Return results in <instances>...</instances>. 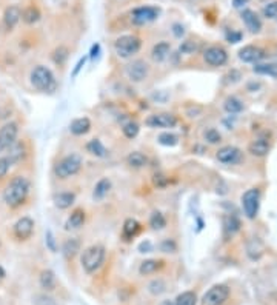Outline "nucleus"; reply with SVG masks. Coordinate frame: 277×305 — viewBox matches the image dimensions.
Instances as JSON below:
<instances>
[{
	"instance_id": "44",
	"label": "nucleus",
	"mask_w": 277,
	"mask_h": 305,
	"mask_svg": "<svg viewBox=\"0 0 277 305\" xmlns=\"http://www.w3.org/2000/svg\"><path fill=\"white\" fill-rule=\"evenodd\" d=\"M11 165H14V163H13L11 159H9V156L0 157V179H3L5 176L8 174L9 168H11Z\"/></svg>"
},
{
	"instance_id": "38",
	"label": "nucleus",
	"mask_w": 277,
	"mask_h": 305,
	"mask_svg": "<svg viewBox=\"0 0 277 305\" xmlns=\"http://www.w3.org/2000/svg\"><path fill=\"white\" fill-rule=\"evenodd\" d=\"M138 131H140V126H138L137 122H128L122 128V133L126 139H134L138 134Z\"/></svg>"
},
{
	"instance_id": "37",
	"label": "nucleus",
	"mask_w": 277,
	"mask_h": 305,
	"mask_svg": "<svg viewBox=\"0 0 277 305\" xmlns=\"http://www.w3.org/2000/svg\"><path fill=\"white\" fill-rule=\"evenodd\" d=\"M224 222H225V231L231 236H233L236 231L240 228V222L236 216H226Z\"/></svg>"
},
{
	"instance_id": "31",
	"label": "nucleus",
	"mask_w": 277,
	"mask_h": 305,
	"mask_svg": "<svg viewBox=\"0 0 277 305\" xmlns=\"http://www.w3.org/2000/svg\"><path fill=\"white\" fill-rule=\"evenodd\" d=\"M39 282L43 290H54L55 288V276L51 270H43L39 276Z\"/></svg>"
},
{
	"instance_id": "27",
	"label": "nucleus",
	"mask_w": 277,
	"mask_h": 305,
	"mask_svg": "<svg viewBox=\"0 0 277 305\" xmlns=\"http://www.w3.org/2000/svg\"><path fill=\"white\" fill-rule=\"evenodd\" d=\"M26 146L23 142H14V145L9 148V159L13 161V163H18V162H22L25 157H26Z\"/></svg>"
},
{
	"instance_id": "4",
	"label": "nucleus",
	"mask_w": 277,
	"mask_h": 305,
	"mask_svg": "<svg viewBox=\"0 0 277 305\" xmlns=\"http://www.w3.org/2000/svg\"><path fill=\"white\" fill-rule=\"evenodd\" d=\"M31 83L35 90L43 91V92H52L57 87V82L52 71L48 67H43V65H37V67L31 71Z\"/></svg>"
},
{
	"instance_id": "42",
	"label": "nucleus",
	"mask_w": 277,
	"mask_h": 305,
	"mask_svg": "<svg viewBox=\"0 0 277 305\" xmlns=\"http://www.w3.org/2000/svg\"><path fill=\"white\" fill-rule=\"evenodd\" d=\"M262 14L266 18H276L277 17V0L276 2H270L266 3L262 9Z\"/></svg>"
},
{
	"instance_id": "32",
	"label": "nucleus",
	"mask_w": 277,
	"mask_h": 305,
	"mask_svg": "<svg viewBox=\"0 0 277 305\" xmlns=\"http://www.w3.org/2000/svg\"><path fill=\"white\" fill-rule=\"evenodd\" d=\"M253 71L256 74H263V76L277 77V63H256Z\"/></svg>"
},
{
	"instance_id": "29",
	"label": "nucleus",
	"mask_w": 277,
	"mask_h": 305,
	"mask_svg": "<svg viewBox=\"0 0 277 305\" xmlns=\"http://www.w3.org/2000/svg\"><path fill=\"white\" fill-rule=\"evenodd\" d=\"M85 148H87V151L94 157H105L108 153L105 145L102 144V141H99V139H91Z\"/></svg>"
},
{
	"instance_id": "40",
	"label": "nucleus",
	"mask_w": 277,
	"mask_h": 305,
	"mask_svg": "<svg viewBox=\"0 0 277 305\" xmlns=\"http://www.w3.org/2000/svg\"><path fill=\"white\" fill-rule=\"evenodd\" d=\"M197 50H199V43L191 40V39L182 42V45H180V53L182 54H194Z\"/></svg>"
},
{
	"instance_id": "25",
	"label": "nucleus",
	"mask_w": 277,
	"mask_h": 305,
	"mask_svg": "<svg viewBox=\"0 0 277 305\" xmlns=\"http://www.w3.org/2000/svg\"><path fill=\"white\" fill-rule=\"evenodd\" d=\"M111 190V180L108 178H102L94 187V191H92V197L94 200H102L108 196V193Z\"/></svg>"
},
{
	"instance_id": "1",
	"label": "nucleus",
	"mask_w": 277,
	"mask_h": 305,
	"mask_svg": "<svg viewBox=\"0 0 277 305\" xmlns=\"http://www.w3.org/2000/svg\"><path fill=\"white\" fill-rule=\"evenodd\" d=\"M31 190V182L25 176H14V178L6 183V187L2 193L3 202L9 208H18L23 205L28 194Z\"/></svg>"
},
{
	"instance_id": "39",
	"label": "nucleus",
	"mask_w": 277,
	"mask_h": 305,
	"mask_svg": "<svg viewBox=\"0 0 277 305\" xmlns=\"http://www.w3.org/2000/svg\"><path fill=\"white\" fill-rule=\"evenodd\" d=\"M153 183L156 185L157 188H166L171 183V180H170V178L166 174H163V173H156L153 176Z\"/></svg>"
},
{
	"instance_id": "3",
	"label": "nucleus",
	"mask_w": 277,
	"mask_h": 305,
	"mask_svg": "<svg viewBox=\"0 0 277 305\" xmlns=\"http://www.w3.org/2000/svg\"><path fill=\"white\" fill-rule=\"evenodd\" d=\"M83 161L82 157L76 153H71L68 156L62 157V159L54 165V174L59 179H69L76 176L82 170Z\"/></svg>"
},
{
	"instance_id": "9",
	"label": "nucleus",
	"mask_w": 277,
	"mask_h": 305,
	"mask_svg": "<svg viewBox=\"0 0 277 305\" xmlns=\"http://www.w3.org/2000/svg\"><path fill=\"white\" fill-rule=\"evenodd\" d=\"M203 60L211 67H224L228 62V53L219 45H211L203 51Z\"/></svg>"
},
{
	"instance_id": "19",
	"label": "nucleus",
	"mask_w": 277,
	"mask_h": 305,
	"mask_svg": "<svg viewBox=\"0 0 277 305\" xmlns=\"http://www.w3.org/2000/svg\"><path fill=\"white\" fill-rule=\"evenodd\" d=\"M22 18V9L17 5H11L5 9L3 14V23L8 30H13V28L18 23V20Z\"/></svg>"
},
{
	"instance_id": "22",
	"label": "nucleus",
	"mask_w": 277,
	"mask_h": 305,
	"mask_svg": "<svg viewBox=\"0 0 277 305\" xmlns=\"http://www.w3.org/2000/svg\"><path fill=\"white\" fill-rule=\"evenodd\" d=\"M165 262L160 261V259H146V261H143L140 267H138V273H140V276H150L159 271Z\"/></svg>"
},
{
	"instance_id": "45",
	"label": "nucleus",
	"mask_w": 277,
	"mask_h": 305,
	"mask_svg": "<svg viewBox=\"0 0 277 305\" xmlns=\"http://www.w3.org/2000/svg\"><path fill=\"white\" fill-rule=\"evenodd\" d=\"M59 57H62V63L67 60V57H68V50L65 48V46H60V48H57L54 51V55H52V59H54V62L57 63V60H59Z\"/></svg>"
},
{
	"instance_id": "21",
	"label": "nucleus",
	"mask_w": 277,
	"mask_h": 305,
	"mask_svg": "<svg viewBox=\"0 0 277 305\" xmlns=\"http://www.w3.org/2000/svg\"><path fill=\"white\" fill-rule=\"evenodd\" d=\"M54 205L57 207L59 210H68L71 208V205L76 202V194L71 191H62L54 194Z\"/></svg>"
},
{
	"instance_id": "6",
	"label": "nucleus",
	"mask_w": 277,
	"mask_h": 305,
	"mask_svg": "<svg viewBox=\"0 0 277 305\" xmlns=\"http://www.w3.org/2000/svg\"><path fill=\"white\" fill-rule=\"evenodd\" d=\"M229 288L224 284H217L203 294L200 305H224L229 298Z\"/></svg>"
},
{
	"instance_id": "51",
	"label": "nucleus",
	"mask_w": 277,
	"mask_h": 305,
	"mask_svg": "<svg viewBox=\"0 0 277 305\" xmlns=\"http://www.w3.org/2000/svg\"><path fill=\"white\" fill-rule=\"evenodd\" d=\"M173 33H174V36L175 37H182L183 36V26L182 25H179V23H175L174 26H173Z\"/></svg>"
},
{
	"instance_id": "48",
	"label": "nucleus",
	"mask_w": 277,
	"mask_h": 305,
	"mask_svg": "<svg viewBox=\"0 0 277 305\" xmlns=\"http://www.w3.org/2000/svg\"><path fill=\"white\" fill-rule=\"evenodd\" d=\"M150 291L153 294H160L163 291V282L162 281H154L151 285H150Z\"/></svg>"
},
{
	"instance_id": "18",
	"label": "nucleus",
	"mask_w": 277,
	"mask_h": 305,
	"mask_svg": "<svg viewBox=\"0 0 277 305\" xmlns=\"http://www.w3.org/2000/svg\"><path fill=\"white\" fill-rule=\"evenodd\" d=\"M87 220V213L83 208H74L71 215L68 216L67 222H65V230H79L83 227Z\"/></svg>"
},
{
	"instance_id": "20",
	"label": "nucleus",
	"mask_w": 277,
	"mask_h": 305,
	"mask_svg": "<svg viewBox=\"0 0 277 305\" xmlns=\"http://www.w3.org/2000/svg\"><path fill=\"white\" fill-rule=\"evenodd\" d=\"M170 53H171V45L170 42H159L153 46V51H151V59L157 63H162L165 62L166 59L170 57Z\"/></svg>"
},
{
	"instance_id": "15",
	"label": "nucleus",
	"mask_w": 277,
	"mask_h": 305,
	"mask_svg": "<svg viewBox=\"0 0 277 305\" xmlns=\"http://www.w3.org/2000/svg\"><path fill=\"white\" fill-rule=\"evenodd\" d=\"M217 161L222 162V163H237L242 159V151L239 150V148L233 146V145H226V146H222L220 150L217 151L216 154Z\"/></svg>"
},
{
	"instance_id": "28",
	"label": "nucleus",
	"mask_w": 277,
	"mask_h": 305,
	"mask_svg": "<svg viewBox=\"0 0 277 305\" xmlns=\"http://www.w3.org/2000/svg\"><path fill=\"white\" fill-rule=\"evenodd\" d=\"M63 254L65 257H68V259H72L74 256H76L79 251H80V240L76 239V237H71V239H67L63 242Z\"/></svg>"
},
{
	"instance_id": "7",
	"label": "nucleus",
	"mask_w": 277,
	"mask_h": 305,
	"mask_svg": "<svg viewBox=\"0 0 277 305\" xmlns=\"http://www.w3.org/2000/svg\"><path fill=\"white\" fill-rule=\"evenodd\" d=\"M260 205V191L257 188H249L242 196V208L248 219H256Z\"/></svg>"
},
{
	"instance_id": "30",
	"label": "nucleus",
	"mask_w": 277,
	"mask_h": 305,
	"mask_svg": "<svg viewBox=\"0 0 277 305\" xmlns=\"http://www.w3.org/2000/svg\"><path fill=\"white\" fill-rule=\"evenodd\" d=\"M39 18H40V11H39V8L34 6V5L26 6L22 11V20L28 25H33L35 22H39Z\"/></svg>"
},
{
	"instance_id": "41",
	"label": "nucleus",
	"mask_w": 277,
	"mask_h": 305,
	"mask_svg": "<svg viewBox=\"0 0 277 305\" xmlns=\"http://www.w3.org/2000/svg\"><path fill=\"white\" fill-rule=\"evenodd\" d=\"M159 248L163 253H175L177 251V244H175V240H173V239H163Z\"/></svg>"
},
{
	"instance_id": "54",
	"label": "nucleus",
	"mask_w": 277,
	"mask_h": 305,
	"mask_svg": "<svg viewBox=\"0 0 277 305\" xmlns=\"http://www.w3.org/2000/svg\"><path fill=\"white\" fill-rule=\"evenodd\" d=\"M246 2V0H234V6H240V3H245Z\"/></svg>"
},
{
	"instance_id": "8",
	"label": "nucleus",
	"mask_w": 277,
	"mask_h": 305,
	"mask_svg": "<svg viewBox=\"0 0 277 305\" xmlns=\"http://www.w3.org/2000/svg\"><path fill=\"white\" fill-rule=\"evenodd\" d=\"M160 14V9L156 6H138L131 11V22L136 25H146L154 22Z\"/></svg>"
},
{
	"instance_id": "26",
	"label": "nucleus",
	"mask_w": 277,
	"mask_h": 305,
	"mask_svg": "<svg viewBox=\"0 0 277 305\" xmlns=\"http://www.w3.org/2000/svg\"><path fill=\"white\" fill-rule=\"evenodd\" d=\"M126 163L131 166V168L138 170V168H143V166L148 165V157L140 151H133L126 156Z\"/></svg>"
},
{
	"instance_id": "47",
	"label": "nucleus",
	"mask_w": 277,
	"mask_h": 305,
	"mask_svg": "<svg viewBox=\"0 0 277 305\" xmlns=\"http://www.w3.org/2000/svg\"><path fill=\"white\" fill-rule=\"evenodd\" d=\"M225 79H228L226 83H236V82H239L240 79H242V74H240L237 70H231V71L226 74V77H225Z\"/></svg>"
},
{
	"instance_id": "11",
	"label": "nucleus",
	"mask_w": 277,
	"mask_h": 305,
	"mask_svg": "<svg viewBox=\"0 0 277 305\" xmlns=\"http://www.w3.org/2000/svg\"><path fill=\"white\" fill-rule=\"evenodd\" d=\"M145 125L150 128H174L177 125V117L173 113H156L146 117Z\"/></svg>"
},
{
	"instance_id": "43",
	"label": "nucleus",
	"mask_w": 277,
	"mask_h": 305,
	"mask_svg": "<svg viewBox=\"0 0 277 305\" xmlns=\"http://www.w3.org/2000/svg\"><path fill=\"white\" fill-rule=\"evenodd\" d=\"M205 141L211 145H214V144H219L222 141V136H220V133L217 131V129L209 128L205 131Z\"/></svg>"
},
{
	"instance_id": "12",
	"label": "nucleus",
	"mask_w": 277,
	"mask_h": 305,
	"mask_svg": "<svg viewBox=\"0 0 277 305\" xmlns=\"http://www.w3.org/2000/svg\"><path fill=\"white\" fill-rule=\"evenodd\" d=\"M34 233V220L30 216L18 219L13 227V234L17 240H28Z\"/></svg>"
},
{
	"instance_id": "56",
	"label": "nucleus",
	"mask_w": 277,
	"mask_h": 305,
	"mask_svg": "<svg viewBox=\"0 0 277 305\" xmlns=\"http://www.w3.org/2000/svg\"><path fill=\"white\" fill-rule=\"evenodd\" d=\"M0 247H2V242H0Z\"/></svg>"
},
{
	"instance_id": "49",
	"label": "nucleus",
	"mask_w": 277,
	"mask_h": 305,
	"mask_svg": "<svg viewBox=\"0 0 277 305\" xmlns=\"http://www.w3.org/2000/svg\"><path fill=\"white\" fill-rule=\"evenodd\" d=\"M151 248H153V245H151L150 240H145V242H142L140 245H138V250H140V253H150Z\"/></svg>"
},
{
	"instance_id": "52",
	"label": "nucleus",
	"mask_w": 277,
	"mask_h": 305,
	"mask_svg": "<svg viewBox=\"0 0 277 305\" xmlns=\"http://www.w3.org/2000/svg\"><path fill=\"white\" fill-rule=\"evenodd\" d=\"M99 51H100V45H99V43H96V45H92V48H91V55H89V57H91V59H94V57H97V54H99Z\"/></svg>"
},
{
	"instance_id": "55",
	"label": "nucleus",
	"mask_w": 277,
	"mask_h": 305,
	"mask_svg": "<svg viewBox=\"0 0 277 305\" xmlns=\"http://www.w3.org/2000/svg\"><path fill=\"white\" fill-rule=\"evenodd\" d=\"M160 305H174V302L173 301H163Z\"/></svg>"
},
{
	"instance_id": "10",
	"label": "nucleus",
	"mask_w": 277,
	"mask_h": 305,
	"mask_svg": "<svg viewBox=\"0 0 277 305\" xmlns=\"http://www.w3.org/2000/svg\"><path fill=\"white\" fill-rule=\"evenodd\" d=\"M18 134V125L16 122H9L0 128V154L8 151L14 145Z\"/></svg>"
},
{
	"instance_id": "5",
	"label": "nucleus",
	"mask_w": 277,
	"mask_h": 305,
	"mask_svg": "<svg viewBox=\"0 0 277 305\" xmlns=\"http://www.w3.org/2000/svg\"><path fill=\"white\" fill-rule=\"evenodd\" d=\"M140 48H142V40L134 34L120 36L114 42V51L119 57H122V59L133 57L134 54L140 51Z\"/></svg>"
},
{
	"instance_id": "35",
	"label": "nucleus",
	"mask_w": 277,
	"mask_h": 305,
	"mask_svg": "<svg viewBox=\"0 0 277 305\" xmlns=\"http://www.w3.org/2000/svg\"><path fill=\"white\" fill-rule=\"evenodd\" d=\"M150 227L153 230H163L166 227V217L160 211H153L150 216Z\"/></svg>"
},
{
	"instance_id": "33",
	"label": "nucleus",
	"mask_w": 277,
	"mask_h": 305,
	"mask_svg": "<svg viewBox=\"0 0 277 305\" xmlns=\"http://www.w3.org/2000/svg\"><path fill=\"white\" fill-rule=\"evenodd\" d=\"M224 108H225V111H228L229 114H236V113H240V111L243 109V104L237 97L231 96V97H226L225 99Z\"/></svg>"
},
{
	"instance_id": "23",
	"label": "nucleus",
	"mask_w": 277,
	"mask_h": 305,
	"mask_svg": "<svg viewBox=\"0 0 277 305\" xmlns=\"http://www.w3.org/2000/svg\"><path fill=\"white\" fill-rule=\"evenodd\" d=\"M91 129V120L88 117H77L69 125V131L74 136H83Z\"/></svg>"
},
{
	"instance_id": "24",
	"label": "nucleus",
	"mask_w": 277,
	"mask_h": 305,
	"mask_svg": "<svg viewBox=\"0 0 277 305\" xmlns=\"http://www.w3.org/2000/svg\"><path fill=\"white\" fill-rule=\"evenodd\" d=\"M248 151L256 157H263L270 153V144L265 139H256L248 145Z\"/></svg>"
},
{
	"instance_id": "36",
	"label": "nucleus",
	"mask_w": 277,
	"mask_h": 305,
	"mask_svg": "<svg viewBox=\"0 0 277 305\" xmlns=\"http://www.w3.org/2000/svg\"><path fill=\"white\" fill-rule=\"evenodd\" d=\"M157 141H159V144L165 145V146H175L179 144V136L174 134V133H160L159 137H157Z\"/></svg>"
},
{
	"instance_id": "53",
	"label": "nucleus",
	"mask_w": 277,
	"mask_h": 305,
	"mask_svg": "<svg viewBox=\"0 0 277 305\" xmlns=\"http://www.w3.org/2000/svg\"><path fill=\"white\" fill-rule=\"evenodd\" d=\"M5 276H6V273H5V270H3V267L0 265V281L5 279Z\"/></svg>"
},
{
	"instance_id": "50",
	"label": "nucleus",
	"mask_w": 277,
	"mask_h": 305,
	"mask_svg": "<svg viewBox=\"0 0 277 305\" xmlns=\"http://www.w3.org/2000/svg\"><path fill=\"white\" fill-rule=\"evenodd\" d=\"M85 62H87V57H83V59H80V60L77 62L76 68L72 70V77H76V76H77V74H79V71L83 68V65H85Z\"/></svg>"
},
{
	"instance_id": "13",
	"label": "nucleus",
	"mask_w": 277,
	"mask_h": 305,
	"mask_svg": "<svg viewBox=\"0 0 277 305\" xmlns=\"http://www.w3.org/2000/svg\"><path fill=\"white\" fill-rule=\"evenodd\" d=\"M148 72H150V67H148V63L145 60H140V59L133 60L126 67V74L133 82L145 80L148 77Z\"/></svg>"
},
{
	"instance_id": "17",
	"label": "nucleus",
	"mask_w": 277,
	"mask_h": 305,
	"mask_svg": "<svg viewBox=\"0 0 277 305\" xmlns=\"http://www.w3.org/2000/svg\"><path fill=\"white\" fill-rule=\"evenodd\" d=\"M142 231V224L138 220L129 217L123 222V228H122V239L125 242H129V240H133L134 237H137L140 234Z\"/></svg>"
},
{
	"instance_id": "34",
	"label": "nucleus",
	"mask_w": 277,
	"mask_h": 305,
	"mask_svg": "<svg viewBox=\"0 0 277 305\" xmlns=\"http://www.w3.org/2000/svg\"><path fill=\"white\" fill-rule=\"evenodd\" d=\"M197 296L194 291H183L174 301V305H196Z\"/></svg>"
},
{
	"instance_id": "2",
	"label": "nucleus",
	"mask_w": 277,
	"mask_h": 305,
	"mask_svg": "<svg viewBox=\"0 0 277 305\" xmlns=\"http://www.w3.org/2000/svg\"><path fill=\"white\" fill-rule=\"evenodd\" d=\"M105 257H106L105 247L96 244V245H91V247L83 250L80 262H82L83 270H85L88 274H94L99 268L104 265Z\"/></svg>"
},
{
	"instance_id": "16",
	"label": "nucleus",
	"mask_w": 277,
	"mask_h": 305,
	"mask_svg": "<svg viewBox=\"0 0 277 305\" xmlns=\"http://www.w3.org/2000/svg\"><path fill=\"white\" fill-rule=\"evenodd\" d=\"M242 20L246 26V30H249V33L257 34L262 30V20L260 17L257 16V13H254L253 9H243L242 11Z\"/></svg>"
},
{
	"instance_id": "14",
	"label": "nucleus",
	"mask_w": 277,
	"mask_h": 305,
	"mask_svg": "<svg viewBox=\"0 0 277 305\" xmlns=\"http://www.w3.org/2000/svg\"><path fill=\"white\" fill-rule=\"evenodd\" d=\"M263 57H265V51L260 46L256 45H246L239 51V59L245 63H259V60H262Z\"/></svg>"
},
{
	"instance_id": "46",
	"label": "nucleus",
	"mask_w": 277,
	"mask_h": 305,
	"mask_svg": "<svg viewBox=\"0 0 277 305\" xmlns=\"http://www.w3.org/2000/svg\"><path fill=\"white\" fill-rule=\"evenodd\" d=\"M46 245H48V248L51 250L52 253L57 251V245H55V239H54V234L52 231H46Z\"/></svg>"
}]
</instances>
